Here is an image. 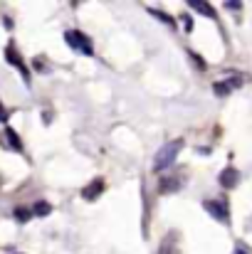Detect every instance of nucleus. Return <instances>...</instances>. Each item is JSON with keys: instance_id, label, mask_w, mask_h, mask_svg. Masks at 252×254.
<instances>
[{"instance_id": "obj_16", "label": "nucleus", "mask_w": 252, "mask_h": 254, "mask_svg": "<svg viewBox=\"0 0 252 254\" xmlns=\"http://www.w3.org/2000/svg\"><path fill=\"white\" fill-rule=\"evenodd\" d=\"M7 119H10V114H7V109L2 106V101H0V124H5Z\"/></svg>"}, {"instance_id": "obj_4", "label": "nucleus", "mask_w": 252, "mask_h": 254, "mask_svg": "<svg viewBox=\"0 0 252 254\" xmlns=\"http://www.w3.org/2000/svg\"><path fill=\"white\" fill-rule=\"evenodd\" d=\"M5 60H7L12 67H17V69H20V74H22V79H25V84H30V72H27V67H25V62H22L20 52H15V47H12V45H10V47H5Z\"/></svg>"}, {"instance_id": "obj_10", "label": "nucleus", "mask_w": 252, "mask_h": 254, "mask_svg": "<svg viewBox=\"0 0 252 254\" xmlns=\"http://www.w3.org/2000/svg\"><path fill=\"white\" fill-rule=\"evenodd\" d=\"M52 212V205L50 202H37L35 207H32V215L35 217H45V215H50Z\"/></svg>"}, {"instance_id": "obj_1", "label": "nucleus", "mask_w": 252, "mask_h": 254, "mask_svg": "<svg viewBox=\"0 0 252 254\" xmlns=\"http://www.w3.org/2000/svg\"><path fill=\"white\" fill-rule=\"evenodd\" d=\"M180 148H183V141H180V138H178V141H170V143H166V146L156 153V158H154V170L170 168V166L175 163V156L180 153Z\"/></svg>"}, {"instance_id": "obj_14", "label": "nucleus", "mask_w": 252, "mask_h": 254, "mask_svg": "<svg viewBox=\"0 0 252 254\" xmlns=\"http://www.w3.org/2000/svg\"><path fill=\"white\" fill-rule=\"evenodd\" d=\"M188 55H190V60H193V62L198 64V69H205V62H203V60H200V57H198L195 52H188Z\"/></svg>"}, {"instance_id": "obj_5", "label": "nucleus", "mask_w": 252, "mask_h": 254, "mask_svg": "<svg viewBox=\"0 0 252 254\" xmlns=\"http://www.w3.org/2000/svg\"><path fill=\"white\" fill-rule=\"evenodd\" d=\"M218 183L225 188V190H233L238 183H240V173L235 168H225L223 173H220V178H218Z\"/></svg>"}, {"instance_id": "obj_11", "label": "nucleus", "mask_w": 252, "mask_h": 254, "mask_svg": "<svg viewBox=\"0 0 252 254\" xmlns=\"http://www.w3.org/2000/svg\"><path fill=\"white\" fill-rule=\"evenodd\" d=\"M12 215H15V220H17V222H27V220L32 217V210H27V207H15V212H12Z\"/></svg>"}, {"instance_id": "obj_7", "label": "nucleus", "mask_w": 252, "mask_h": 254, "mask_svg": "<svg viewBox=\"0 0 252 254\" xmlns=\"http://www.w3.org/2000/svg\"><path fill=\"white\" fill-rule=\"evenodd\" d=\"M188 5H190V7L195 10V12H200V15H208L210 20H215V17H218L215 7H213V5H208V2H203V0H190Z\"/></svg>"}, {"instance_id": "obj_3", "label": "nucleus", "mask_w": 252, "mask_h": 254, "mask_svg": "<svg viewBox=\"0 0 252 254\" xmlns=\"http://www.w3.org/2000/svg\"><path fill=\"white\" fill-rule=\"evenodd\" d=\"M203 207H205V212H210V217H215L218 222H230V212H228V207H225V202H218V200H205L203 202Z\"/></svg>"}, {"instance_id": "obj_8", "label": "nucleus", "mask_w": 252, "mask_h": 254, "mask_svg": "<svg viewBox=\"0 0 252 254\" xmlns=\"http://www.w3.org/2000/svg\"><path fill=\"white\" fill-rule=\"evenodd\" d=\"M180 188V180L175 178V175H166V178H161V183H159V192H175Z\"/></svg>"}, {"instance_id": "obj_13", "label": "nucleus", "mask_w": 252, "mask_h": 254, "mask_svg": "<svg viewBox=\"0 0 252 254\" xmlns=\"http://www.w3.org/2000/svg\"><path fill=\"white\" fill-rule=\"evenodd\" d=\"M213 91H215L218 96H228V94H230L233 89L228 86V82H218V84H213Z\"/></svg>"}, {"instance_id": "obj_6", "label": "nucleus", "mask_w": 252, "mask_h": 254, "mask_svg": "<svg viewBox=\"0 0 252 254\" xmlns=\"http://www.w3.org/2000/svg\"><path fill=\"white\" fill-rule=\"evenodd\" d=\"M101 190H104V180H101V178H96V180H91V183L82 190V197L84 200H94Z\"/></svg>"}, {"instance_id": "obj_2", "label": "nucleus", "mask_w": 252, "mask_h": 254, "mask_svg": "<svg viewBox=\"0 0 252 254\" xmlns=\"http://www.w3.org/2000/svg\"><path fill=\"white\" fill-rule=\"evenodd\" d=\"M65 40H67V45L72 47V50H77V52H82V55H94V45H91V40L80 32V30H67L65 32Z\"/></svg>"}, {"instance_id": "obj_17", "label": "nucleus", "mask_w": 252, "mask_h": 254, "mask_svg": "<svg viewBox=\"0 0 252 254\" xmlns=\"http://www.w3.org/2000/svg\"><path fill=\"white\" fill-rule=\"evenodd\" d=\"M225 7H228V10H240L243 5H240V2H225Z\"/></svg>"}, {"instance_id": "obj_18", "label": "nucleus", "mask_w": 252, "mask_h": 254, "mask_svg": "<svg viewBox=\"0 0 252 254\" xmlns=\"http://www.w3.org/2000/svg\"><path fill=\"white\" fill-rule=\"evenodd\" d=\"M233 254H250V252H248L245 247H238V250H235V252H233Z\"/></svg>"}, {"instance_id": "obj_9", "label": "nucleus", "mask_w": 252, "mask_h": 254, "mask_svg": "<svg viewBox=\"0 0 252 254\" xmlns=\"http://www.w3.org/2000/svg\"><path fill=\"white\" fill-rule=\"evenodd\" d=\"M5 138H7V143H10V148H12V151H22V141H20L17 131H12V128H5Z\"/></svg>"}, {"instance_id": "obj_15", "label": "nucleus", "mask_w": 252, "mask_h": 254, "mask_svg": "<svg viewBox=\"0 0 252 254\" xmlns=\"http://www.w3.org/2000/svg\"><path fill=\"white\" fill-rule=\"evenodd\" d=\"M180 20H183V27H185V32H190V30H193V20H190L188 15H183Z\"/></svg>"}, {"instance_id": "obj_12", "label": "nucleus", "mask_w": 252, "mask_h": 254, "mask_svg": "<svg viewBox=\"0 0 252 254\" xmlns=\"http://www.w3.org/2000/svg\"><path fill=\"white\" fill-rule=\"evenodd\" d=\"M149 12H151V15H156V17H159L161 22H166V25H170V27L175 25V20H173L170 15H166V12H161V10H156V7H149Z\"/></svg>"}]
</instances>
